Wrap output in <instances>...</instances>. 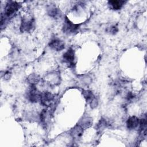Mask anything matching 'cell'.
<instances>
[{"label": "cell", "mask_w": 147, "mask_h": 147, "mask_svg": "<svg viewBox=\"0 0 147 147\" xmlns=\"http://www.w3.org/2000/svg\"><path fill=\"white\" fill-rule=\"evenodd\" d=\"M118 31V29L116 25H112L109 28V32H110V33L112 34H116Z\"/></svg>", "instance_id": "15"}, {"label": "cell", "mask_w": 147, "mask_h": 147, "mask_svg": "<svg viewBox=\"0 0 147 147\" xmlns=\"http://www.w3.org/2000/svg\"><path fill=\"white\" fill-rule=\"evenodd\" d=\"M34 28L35 22L33 18H29L26 17L22 18L20 25V30L22 32H30L34 30Z\"/></svg>", "instance_id": "2"}, {"label": "cell", "mask_w": 147, "mask_h": 147, "mask_svg": "<svg viewBox=\"0 0 147 147\" xmlns=\"http://www.w3.org/2000/svg\"><path fill=\"white\" fill-rule=\"evenodd\" d=\"M49 46L54 51H61L64 49L65 44L62 40L57 38H55L51 40L49 43Z\"/></svg>", "instance_id": "7"}, {"label": "cell", "mask_w": 147, "mask_h": 147, "mask_svg": "<svg viewBox=\"0 0 147 147\" xmlns=\"http://www.w3.org/2000/svg\"><path fill=\"white\" fill-rule=\"evenodd\" d=\"M48 14L51 17L57 18L60 16L61 11L58 8L52 6L48 9Z\"/></svg>", "instance_id": "12"}, {"label": "cell", "mask_w": 147, "mask_h": 147, "mask_svg": "<svg viewBox=\"0 0 147 147\" xmlns=\"http://www.w3.org/2000/svg\"><path fill=\"white\" fill-rule=\"evenodd\" d=\"M21 7V5L16 1H10L5 6L3 16L8 18L15 14Z\"/></svg>", "instance_id": "1"}, {"label": "cell", "mask_w": 147, "mask_h": 147, "mask_svg": "<svg viewBox=\"0 0 147 147\" xmlns=\"http://www.w3.org/2000/svg\"><path fill=\"white\" fill-rule=\"evenodd\" d=\"M125 3H126V1H124L113 0V1H108V5L110 6V8L115 10H118L121 9Z\"/></svg>", "instance_id": "11"}, {"label": "cell", "mask_w": 147, "mask_h": 147, "mask_svg": "<svg viewBox=\"0 0 147 147\" xmlns=\"http://www.w3.org/2000/svg\"><path fill=\"white\" fill-rule=\"evenodd\" d=\"M41 96V92L37 89L34 85H30L27 92V98L28 99L33 103L37 102L40 101Z\"/></svg>", "instance_id": "4"}, {"label": "cell", "mask_w": 147, "mask_h": 147, "mask_svg": "<svg viewBox=\"0 0 147 147\" xmlns=\"http://www.w3.org/2000/svg\"><path fill=\"white\" fill-rule=\"evenodd\" d=\"M55 99L54 95L48 91L41 92L40 102L44 106H50Z\"/></svg>", "instance_id": "5"}, {"label": "cell", "mask_w": 147, "mask_h": 147, "mask_svg": "<svg viewBox=\"0 0 147 147\" xmlns=\"http://www.w3.org/2000/svg\"><path fill=\"white\" fill-rule=\"evenodd\" d=\"M78 125H79L84 129H87L92 126V118L87 116L84 117L80 120L79 122L78 123Z\"/></svg>", "instance_id": "10"}, {"label": "cell", "mask_w": 147, "mask_h": 147, "mask_svg": "<svg viewBox=\"0 0 147 147\" xmlns=\"http://www.w3.org/2000/svg\"><path fill=\"white\" fill-rule=\"evenodd\" d=\"M63 58L64 62L70 66H74L75 64V54L74 50L72 49H68L63 54Z\"/></svg>", "instance_id": "6"}, {"label": "cell", "mask_w": 147, "mask_h": 147, "mask_svg": "<svg viewBox=\"0 0 147 147\" xmlns=\"http://www.w3.org/2000/svg\"><path fill=\"white\" fill-rule=\"evenodd\" d=\"M11 72L9 71H7L5 74H4V79H9L11 77Z\"/></svg>", "instance_id": "16"}, {"label": "cell", "mask_w": 147, "mask_h": 147, "mask_svg": "<svg viewBox=\"0 0 147 147\" xmlns=\"http://www.w3.org/2000/svg\"><path fill=\"white\" fill-rule=\"evenodd\" d=\"M82 94L84 96L87 102L90 103L91 101L95 98V96L92 92L90 90H83L82 91Z\"/></svg>", "instance_id": "13"}, {"label": "cell", "mask_w": 147, "mask_h": 147, "mask_svg": "<svg viewBox=\"0 0 147 147\" xmlns=\"http://www.w3.org/2000/svg\"><path fill=\"white\" fill-rule=\"evenodd\" d=\"M84 129L82 127L79 125L77 124L74 127H72L70 130V135L74 139L80 138L83 133Z\"/></svg>", "instance_id": "8"}, {"label": "cell", "mask_w": 147, "mask_h": 147, "mask_svg": "<svg viewBox=\"0 0 147 147\" xmlns=\"http://www.w3.org/2000/svg\"><path fill=\"white\" fill-rule=\"evenodd\" d=\"M140 119L136 116L130 117L126 121V126L129 130H134L139 126Z\"/></svg>", "instance_id": "9"}, {"label": "cell", "mask_w": 147, "mask_h": 147, "mask_svg": "<svg viewBox=\"0 0 147 147\" xmlns=\"http://www.w3.org/2000/svg\"><path fill=\"white\" fill-rule=\"evenodd\" d=\"M79 27V24H74L67 17H65L63 27V30L64 33L67 34H73L78 30Z\"/></svg>", "instance_id": "3"}, {"label": "cell", "mask_w": 147, "mask_h": 147, "mask_svg": "<svg viewBox=\"0 0 147 147\" xmlns=\"http://www.w3.org/2000/svg\"><path fill=\"white\" fill-rule=\"evenodd\" d=\"M28 80L31 85L35 86L40 81V77L37 75L32 74L28 77Z\"/></svg>", "instance_id": "14"}]
</instances>
